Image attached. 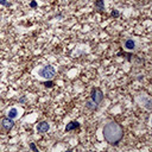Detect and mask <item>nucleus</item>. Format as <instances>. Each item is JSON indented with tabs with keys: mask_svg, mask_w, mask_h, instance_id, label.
I'll list each match as a JSON object with an SVG mask.
<instances>
[{
	"mask_svg": "<svg viewBox=\"0 0 152 152\" xmlns=\"http://www.w3.org/2000/svg\"><path fill=\"white\" fill-rule=\"evenodd\" d=\"M102 136L105 140L111 145H118L124 138V128L120 124L115 121H109L102 128Z\"/></svg>",
	"mask_w": 152,
	"mask_h": 152,
	"instance_id": "nucleus-1",
	"label": "nucleus"
},
{
	"mask_svg": "<svg viewBox=\"0 0 152 152\" xmlns=\"http://www.w3.org/2000/svg\"><path fill=\"white\" fill-rule=\"evenodd\" d=\"M136 101H137L138 105L140 106V107L145 108L146 111H151L152 109V100H151V96L149 94L141 93L139 95H137Z\"/></svg>",
	"mask_w": 152,
	"mask_h": 152,
	"instance_id": "nucleus-2",
	"label": "nucleus"
},
{
	"mask_svg": "<svg viewBox=\"0 0 152 152\" xmlns=\"http://www.w3.org/2000/svg\"><path fill=\"white\" fill-rule=\"evenodd\" d=\"M55 74H56V70L50 64L44 65V67H42L41 69L38 70V75L41 77H43V78H45V80H52L54 76H55Z\"/></svg>",
	"mask_w": 152,
	"mask_h": 152,
	"instance_id": "nucleus-3",
	"label": "nucleus"
},
{
	"mask_svg": "<svg viewBox=\"0 0 152 152\" xmlns=\"http://www.w3.org/2000/svg\"><path fill=\"white\" fill-rule=\"evenodd\" d=\"M90 99L91 101L96 105H100L103 100V93L100 88H93L91 89V93H90Z\"/></svg>",
	"mask_w": 152,
	"mask_h": 152,
	"instance_id": "nucleus-4",
	"label": "nucleus"
},
{
	"mask_svg": "<svg viewBox=\"0 0 152 152\" xmlns=\"http://www.w3.org/2000/svg\"><path fill=\"white\" fill-rule=\"evenodd\" d=\"M14 126V120L9 116L6 118H1V120H0V128H1L4 132H9L13 128Z\"/></svg>",
	"mask_w": 152,
	"mask_h": 152,
	"instance_id": "nucleus-5",
	"label": "nucleus"
},
{
	"mask_svg": "<svg viewBox=\"0 0 152 152\" xmlns=\"http://www.w3.org/2000/svg\"><path fill=\"white\" fill-rule=\"evenodd\" d=\"M124 49L127 51H136L138 49V41L134 38H126L124 42Z\"/></svg>",
	"mask_w": 152,
	"mask_h": 152,
	"instance_id": "nucleus-6",
	"label": "nucleus"
},
{
	"mask_svg": "<svg viewBox=\"0 0 152 152\" xmlns=\"http://www.w3.org/2000/svg\"><path fill=\"white\" fill-rule=\"evenodd\" d=\"M37 132L38 133H47V132L50 130V124L48 121H42L37 125Z\"/></svg>",
	"mask_w": 152,
	"mask_h": 152,
	"instance_id": "nucleus-7",
	"label": "nucleus"
},
{
	"mask_svg": "<svg viewBox=\"0 0 152 152\" xmlns=\"http://www.w3.org/2000/svg\"><path fill=\"white\" fill-rule=\"evenodd\" d=\"M76 128H80V122L78 121H70L69 124H67V126H65V132L75 131Z\"/></svg>",
	"mask_w": 152,
	"mask_h": 152,
	"instance_id": "nucleus-8",
	"label": "nucleus"
},
{
	"mask_svg": "<svg viewBox=\"0 0 152 152\" xmlns=\"http://www.w3.org/2000/svg\"><path fill=\"white\" fill-rule=\"evenodd\" d=\"M94 9L99 12L105 11V1L103 0H96V1L94 3Z\"/></svg>",
	"mask_w": 152,
	"mask_h": 152,
	"instance_id": "nucleus-9",
	"label": "nucleus"
},
{
	"mask_svg": "<svg viewBox=\"0 0 152 152\" xmlns=\"http://www.w3.org/2000/svg\"><path fill=\"white\" fill-rule=\"evenodd\" d=\"M18 109L17 108H11L9 112H7V116L11 118V119H16L18 116Z\"/></svg>",
	"mask_w": 152,
	"mask_h": 152,
	"instance_id": "nucleus-10",
	"label": "nucleus"
},
{
	"mask_svg": "<svg viewBox=\"0 0 152 152\" xmlns=\"http://www.w3.org/2000/svg\"><path fill=\"white\" fill-rule=\"evenodd\" d=\"M86 107H87L88 109H90V111H95L96 108H97V105L96 103H94L93 101H87V102H86Z\"/></svg>",
	"mask_w": 152,
	"mask_h": 152,
	"instance_id": "nucleus-11",
	"label": "nucleus"
},
{
	"mask_svg": "<svg viewBox=\"0 0 152 152\" xmlns=\"http://www.w3.org/2000/svg\"><path fill=\"white\" fill-rule=\"evenodd\" d=\"M43 86H45V87H47V88H52V87H54V86H55V83L52 82L51 80H48L47 82H44V83H43Z\"/></svg>",
	"mask_w": 152,
	"mask_h": 152,
	"instance_id": "nucleus-12",
	"label": "nucleus"
},
{
	"mask_svg": "<svg viewBox=\"0 0 152 152\" xmlns=\"http://www.w3.org/2000/svg\"><path fill=\"white\" fill-rule=\"evenodd\" d=\"M111 16L114 17V18H118L119 16H120V13H119L118 10H113V11H112V13H111Z\"/></svg>",
	"mask_w": 152,
	"mask_h": 152,
	"instance_id": "nucleus-13",
	"label": "nucleus"
},
{
	"mask_svg": "<svg viewBox=\"0 0 152 152\" xmlns=\"http://www.w3.org/2000/svg\"><path fill=\"white\" fill-rule=\"evenodd\" d=\"M0 5L5 6V7H9V6H10V3L7 1V0H0Z\"/></svg>",
	"mask_w": 152,
	"mask_h": 152,
	"instance_id": "nucleus-14",
	"label": "nucleus"
},
{
	"mask_svg": "<svg viewBox=\"0 0 152 152\" xmlns=\"http://www.w3.org/2000/svg\"><path fill=\"white\" fill-rule=\"evenodd\" d=\"M29 147H30L32 151H35V152H38V149L36 147V145H35L34 143H30V146H29Z\"/></svg>",
	"mask_w": 152,
	"mask_h": 152,
	"instance_id": "nucleus-15",
	"label": "nucleus"
},
{
	"mask_svg": "<svg viewBox=\"0 0 152 152\" xmlns=\"http://www.w3.org/2000/svg\"><path fill=\"white\" fill-rule=\"evenodd\" d=\"M30 6H31L32 9H35V7H37V3L36 1H31L30 3Z\"/></svg>",
	"mask_w": 152,
	"mask_h": 152,
	"instance_id": "nucleus-16",
	"label": "nucleus"
},
{
	"mask_svg": "<svg viewBox=\"0 0 152 152\" xmlns=\"http://www.w3.org/2000/svg\"><path fill=\"white\" fill-rule=\"evenodd\" d=\"M25 101H26V97H25V96H23L20 100H19V102H20V103H23V102H25Z\"/></svg>",
	"mask_w": 152,
	"mask_h": 152,
	"instance_id": "nucleus-17",
	"label": "nucleus"
}]
</instances>
